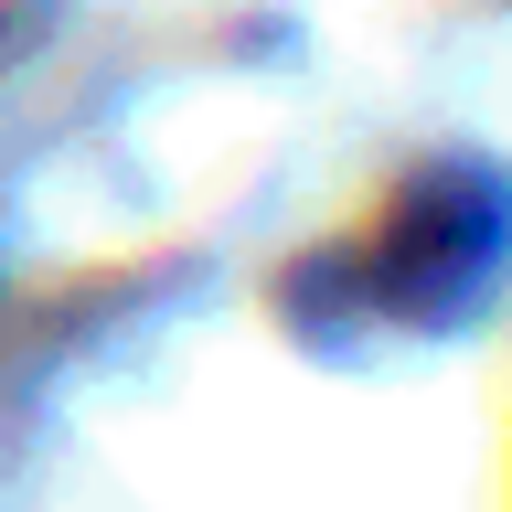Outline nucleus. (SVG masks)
<instances>
[{"label":"nucleus","instance_id":"nucleus-1","mask_svg":"<svg viewBox=\"0 0 512 512\" xmlns=\"http://www.w3.org/2000/svg\"><path fill=\"white\" fill-rule=\"evenodd\" d=\"M512 246V192L491 171H427L363 246V299L395 320H448Z\"/></svg>","mask_w":512,"mask_h":512}]
</instances>
